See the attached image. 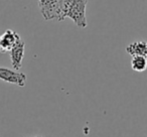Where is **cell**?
<instances>
[{
    "label": "cell",
    "mask_w": 147,
    "mask_h": 137,
    "mask_svg": "<svg viewBox=\"0 0 147 137\" xmlns=\"http://www.w3.org/2000/svg\"><path fill=\"white\" fill-rule=\"evenodd\" d=\"M0 80L19 87H24L26 85L27 77L24 73H20L14 69L10 70L8 67H0Z\"/></svg>",
    "instance_id": "cell-2"
},
{
    "label": "cell",
    "mask_w": 147,
    "mask_h": 137,
    "mask_svg": "<svg viewBox=\"0 0 147 137\" xmlns=\"http://www.w3.org/2000/svg\"><path fill=\"white\" fill-rule=\"evenodd\" d=\"M38 7L45 20L57 19V0H38Z\"/></svg>",
    "instance_id": "cell-5"
},
{
    "label": "cell",
    "mask_w": 147,
    "mask_h": 137,
    "mask_svg": "<svg viewBox=\"0 0 147 137\" xmlns=\"http://www.w3.org/2000/svg\"><path fill=\"white\" fill-rule=\"evenodd\" d=\"M34 137H41V136H34Z\"/></svg>",
    "instance_id": "cell-10"
},
{
    "label": "cell",
    "mask_w": 147,
    "mask_h": 137,
    "mask_svg": "<svg viewBox=\"0 0 147 137\" xmlns=\"http://www.w3.org/2000/svg\"><path fill=\"white\" fill-rule=\"evenodd\" d=\"M126 51L127 53H129L132 57H134V55L145 57L147 55V41H134L126 47Z\"/></svg>",
    "instance_id": "cell-6"
},
{
    "label": "cell",
    "mask_w": 147,
    "mask_h": 137,
    "mask_svg": "<svg viewBox=\"0 0 147 137\" xmlns=\"http://www.w3.org/2000/svg\"><path fill=\"white\" fill-rule=\"evenodd\" d=\"M145 57H146V61H147V55H145Z\"/></svg>",
    "instance_id": "cell-9"
},
{
    "label": "cell",
    "mask_w": 147,
    "mask_h": 137,
    "mask_svg": "<svg viewBox=\"0 0 147 137\" xmlns=\"http://www.w3.org/2000/svg\"><path fill=\"white\" fill-rule=\"evenodd\" d=\"M131 67H132V70L135 72H144L147 69L146 57L143 55H134L131 61Z\"/></svg>",
    "instance_id": "cell-8"
},
{
    "label": "cell",
    "mask_w": 147,
    "mask_h": 137,
    "mask_svg": "<svg viewBox=\"0 0 147 137\" xmlns=\"http://www.w3.org/2000/svg\"><path fill=\"white\" fill-rule=\"evenodd\" d=\"M24 51H25V43L20 38L16 43V45L11 49V51H9V53H10L11 65H12V67L14 70L19 71L21 69V67H22Z\"/></svg>",
    "instance_id": "cell-3"
},
{
    "label": "cell",
    "mask_w": 147,
    "mask_h": 137,
    "mask_svg": "<svg viewBox=\"0 0 147 137\" xmlns=\"http://www.w3.org/2000/svg\"><path fill=\"white\" fill-rule=\"evenodd\" d=\"M73 0H57V20L63 21L67 18V13Z\"/></svg>",
    "instance_id": "cell-7"
},
{
    "label": "cell",
    "mask_w": 147,
    "mask_h": 137,
    "mask_svg": "<svg viewBox=\"0 0 147 137\" xmlns=\"http://www.w3.org/2000/svg\"><path fill=\"white\" fill-rule=\"evenodd\" d=\"M87 4H88V0H73L67 13V18L71 19L75 24L81 28L87 27Z\"/></svg>",
    "instance_id": "cell-1"
},
{
    "label": "cell",
    "mask_w": 147,
    "mask_h": 137,
    "mask_svg": "<svg viewBox=\"0 0 147 137\" xmlns=\"http://www.w3.org/2000/svg\"><path fill=\"white\" fill-rule=\"evenodd\" d=\"M20 38L19 34L14 30L7 29L4 33L0 35V53H9Z\"/></svg>",
    "instance_id": "cell-4"
}]
</instances>
